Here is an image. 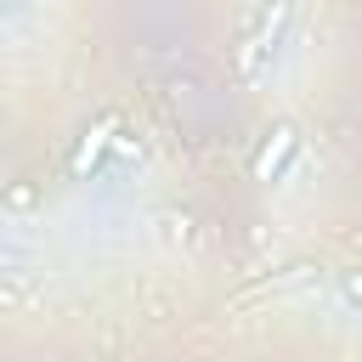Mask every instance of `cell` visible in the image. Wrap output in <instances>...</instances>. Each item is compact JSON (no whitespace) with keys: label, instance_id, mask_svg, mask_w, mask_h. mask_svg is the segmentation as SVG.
<instances>
[{"label":"cell","instance_id":"cell-1","mask_svg":"<svg viewBox=\"0 0 362 362\" xmlns=\"http://www.w3.org/2000/svg\"><path fill=\"white\" fill-rule=\"evenodd\" d=\"M294 23V11L288 6H260V11H249V28H255V40H243L238 45V68H243V79H266V57L277 62V45H283V28Z\"/></svg>","mask_w":362,"mask_h":362},{"label":"cell","instance_id":"cell-2","mask_svg":"<svg viewBox=\"0 0 362 362\" xmlns=\"http://www.w3.org/2000/svg\"><path fill=\"white\" fill-rule=\"evenodd\" d=\"M294 153H300V130L294 124H272V136L260 141V153H255V181H283V170L294 164Z\"/></svg>","mask_w":362,"mask_h":362},{"label":"cell","instance_id":"cell-3","mask_svg":"<svg viewBox=\"0 0 362 362\" xmlns=\"http://www.w3.org/2000/svg\"><path fill=\"white\" fill-rule=\"evenodd\" d=\"M107 136H113V119H96V124L85 130V141L74 147V164H68V170H74V175H90V164L102 158V147H107Z\"/></svg>","mask_w":362,"mask_h":362},{"label":"cell","instance_id":"cell-4","mask_svg":"<svg viewBox=\"0 0 362 362\" xmlns=\"http://www.w3.org/2000/svg\"><path fill=\"white\" fill-rule=\"evenodd\" d=\"M339 294H345V300L362 311V272H339Z\"/></svg>","mask_w":362,"mask_h":362}]
</instances>
